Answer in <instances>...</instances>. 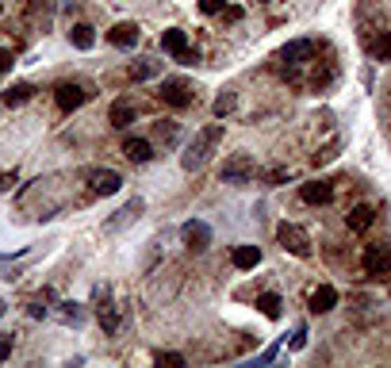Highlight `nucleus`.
I'll use <instances>...</instances> for the list:
<instances>
[{"label":"nucleus","instance_id":"nucleus-1","mask_svg":"<svg viewBox=\"0 0 391 368\" xmlns=\"http://www.w3.org/2000/svg\"><path fill=\"white\" fill-rule=\"evenodd\" d=\"M223 142V123H211V127H203L200 135L188 142V150H184V158H181V165L188 169V173H196V169L203 165V161L211 158V150Z\"/></svg>","mask_w":391,"mask_h":368},{"label":"nucleus","instance_id":"nucleus-2","mask_svg":"<svg viewBox=\"0 0 391 368\" xmlns=\"http://www.w3.org/2000/svg\"><path fill=\"white\" fill-rule=\"evenodd\" d=\"M219 177H223L226 184H249L257 177V165H254V158H249V154H234V158L223 161Z\"/></svg>","mask_w":391,"mask_h":368},{"label":"nucleus","instance_id":"nucleus-3","mask_svg":"<svg viewBox=\"0 0 391 368\" xmlns=\"http://www.w3.org/2000/svg\"><path fill=\"white\" fill-rule=\"evenodd\" d=\"M161 50H169L177 62H184V65L200 62V54L188 46V35H184V31H177V27H169L165 35H161Z\"/></svg>","mask_w":391,"mask_h":368},{"label":"nucleus","instance_id":"nucleus-4","mask_svg":"<svg viewBox=\"0 0 391 368\" xmlns=\"http://www.w3.org/2000/svg\"><path fill=\"white\" fill-rule=\"evenodd\" d=\"M276 238H280V245L288 253H296V257H307V253H311V238H307V231H303V226H296V223H280Z\"/></svg>","mask_w":391,"mask_h":368},{"label":"nucleus","instance_id":"nucleus-5","mask_svg":"<svg viewBox=\"0 0 391 368\" xmlns=\"http://www.w3.org/2000/svg\"><path fill=\"white\" fill-rule=\"evenodd\" d=\"M361 261H364V273H369V276H384V273H391V242L369 245Z\"/></svg>","mask_w":391,"mask_h":368},{"label":"nucleus","instance_id":"nucleus-6","mask_svg":"<svg viewBox=\"0 0 391 368\" xmlns=\"http://www.w3.org/2000/svg\"><path fill=\"white\" fill-rule=\"evenodd\" d=\"M88 96H92V93H88L85 85H77V81H62V85L54 88V100H58L62 111H77L81 104L88 100Z\"/></svg>","mask_w":391,"mask_h":368},{"label":"nucleus","instance_id":"nucleus-7","mask_svg":"<svg viewBox=\"0 0 391 368\" xmlns=\"http://www.w3.org/2000/svg\"><path fill=\"white\" fill-rule=\"evenodd\" d=\"M158 96L169 104V108H188V104H192V85H188V81H181V77H169V81H161Z\"/></svg>","mask_w":391,"mask_h":368},{"label":"nucleus","instance_id":"nucleus-8","mask_svg":"<svg viewBox=\"0 0 391 368\" xmlns=\"http://www.w3.org/2000/svg\"><path fill=\"white\" fill-rule=\"evenodd\" d=\"M85 181H88V188H92L96 196H111V192L123 188V177H119L116 169H88Z\"/></svg>","mask_w":391,"mask_h":368},{"label":"nucleus","instance_id":"nucleus-9","mask_svg":"<svg viewBox=\"0 0 391 368\" xmlns=\"http://www.w3.org/2000/svg\"><path fill=\"white\" fill-rule=\"evenodd\" d=\"M181 238H184L188 250H207V245H211V226L200 223V219H192V223L181 226Z\"/></svg>","mask_w":391,"mask_h":368},{"label":"nucleus","instance_id":"nucleus-10","mask_svg":"<svg viewBox=\"0 0 391 368\" xmlns=\"http://www.w3.org/2000/svg\"><path fill=\"white\" fill-rule=\"evenodd\" d=\"M311 58H315V43H307V39H296V43H288L280 50V62H288V65H303Z\"/></svg>","mask_w":391,"mask_h":368},{"label":"nucleus","instance_id":"nucleus-11","mask_svg":"<svg viewBox=\"0 0 391 368\" xmlns=\"http://www.w3.org/2000/svg\"><path fill=\"white\" fill-rule=\"evenodd\" d=\"M96 299H100V307H96V318H100V326H104L108 334H116V330H119V315H116V304L108 299V288L96 292Z\"/></svg>","mask_w":391,"mask_h":368},{"label":"nucleus","instance_id":"nucleus-12","mask_svg":"<svg viewBox=\"0 0 391 368\" xmlns=\"http://www.w3.org/2000/svg\"><path fill=\"white\" fill-rule=\"evenodd\" d=\"M123 154L135 161V165H146V161L153 158V146L146 142V138H127V142H123Z\"/></svg>","mask_w":391,"mask_h":368},{"label":"nucleus","instance_id":"nucleus-13","mask_svg":"<svg viewBox=\"0 0 391 368\" xmlns=\"http://www.w3.org/2000/svg\"><path fill=\"white\" fill-rule=\"evenodd\" d=\"M372 219H376V211H372V207H364V203H361V207H353V211L345 215V226H349L353 234H364V231L372 226Z\"/></svg>","mask_w":391,"mask_h":368},{"label":"nucleus","instance_id":"nucleus-14","mask_svg":"<svg viewBox=\"0 0 391 368\" xmlns=\"http://www.w3.org/2000/svg\"><path fill=\"white\" fill-rule=\"evenodd\" d=\"M299 196H303V203H330L334 200V188L326 184V181H311V184L299 188Z\"/></svg>","mask_w":391,"mask_h":368},{"label":"nucleus","instance_id":"nucleus-15","mask_svg":"<svg viewBox=\"0 0 391 368\" xmlns=\"http://www.w3.org/2000/svg\"><path fill=\"white\" fill-rule=\"evenodd\" d=\"M111 46H135L138 43V23H116V27L108 31Z\"/></svg>","mask_w":391,"mask_h":368},{"label":"nucleus","instance_id":"nucleus-16","mask_svg":"<svg viewBox=\"0 0 391 368\" xmlns=\"http://www.w3.org/2000/svg\"><path fill=\"white\" fill-rule=\"evenodd\" d=\"M334 307H338V292H334L330 284L315 288V296H311V311H319V315H326V311H334Z\"/></svg>","mask_w":391,"mask_h":368},{"label":"nucleus","instance_id":"nucleus-17","mask_svg":"<svg viewBox=\"0 0 391 368\" xmlns=\"http://www.w3.org/2000/svg\"><path fill=\"white\" fill-rule=\"evenodd\" d=\"M231 261H234V268H242V273H246V268H257L261 265V250H257V245H238Z\"/></svg>","mask_w":391,"mask_h":368},{"label":"nucleus","instance_id":"nucleus-18","mask_svg":"<svg viewBox=\"0 0 391 368\" xmlns=\"http://www.w3.org/2000/svg\"><path fill=\"white\" fill-rule=\"evenodd\" d=\"M108 119H111V127H119V130L130 127V123H135V104H130V100H116Z\"/></svg>","mask_w":391,"mask_h":368},{"label":"nucleus","instance_id":"nucleus-19","mask_svg":"<svg viewBox=\"0 0 391 368\" xmlns=\"http://www.w3.org/2000/svg\"><path fill=\"white\" fill-rule=\"evenodd\" d=\"M31 96H35V88H31V85H23V81H20V85L4 88V96H0V100H4L8 108H20V104H27Z\"/></svg>","mask_w":391,"mask_h":368},{"label":"nucleus","instance_id":"nucleus-20","mask_svg":"<svg viewBox=\"0 0 391 368\" xmlns=\"http://www.w3.org/2000/svg\"><path fill=\"white\" fill-rule=\"evenodd\" d=\"M138 215H142V200H130L123 211H116V219L108 223V231H119V226H127L130 219H138Z\"/></svg>","mask_w":391,"mask_h":368},{"label":"nucleus","instance_id":"nucleus-21","mask_svg":"<svg viewBox=\"0 0 391 368\" xmlns=\"http://www.w3.org/2000/svg\"><path fill=\"white\" fill-rule=\"evenodd\" d=\"M69 39H73V46H77V50H88V46L96 43V35H92V27H88V23H73Z\"/></svg>","mask_w":391,"mask_h":368},{"label":"nucleus","instance_id":"nucleus-22","mask_svg":"<svg viewBox=\"0 0 391 368\" xmlns=\"http://www.w3.org/2000/svg\"><path fill=\"white\" fill-rule=\"evenodd\" d=\"M257 307L265 318H280V296H273V292H265V296L257 299Z\"/></svg>","mask_w":391,"mask_h":368},{"label":"nucleus","instance_id":"nucleus-23","mask_svg":"<svg viewBox=\"0 0 391 368\" xmlns=\"http://www.w3.org/2000/svg\"><path fill=\"white\" fill-rule=\"evenodd\" d=\"M257 177H261L265 184H284V181H288V169H284V165H276V169H257Z\"/></svg>","mask_w":391,"mask_h":368},{"label":"nucleus","instance_id":"nucleus-24","mask_svg":"<svg viewBox=\"0 0 391 368\" xmlns=\"http://www.w3.org/2000/svg\"><path fill=\"white\" fill-rule=\"evenodd\" d=\"M372 54H376L380 62H391V31H384V35L372 43Z\"/></svg>","mask_w":391,"mask_h":368},{"label":"nucleus","instance_id":"nucleus-25","mask_svg":"<svg viewBox=\"0 0 391 368\" xmlns=\"http://www.w3.org/2000/svg\"><path fill=\"white\" fill-rule=\"evenodd\" d=\"M158 73V65L153 62H138V65H130V81H146V77H153Z\"/></svg>","mask_w":391,"mask_h":368},{"label":"nucleus","instance_id":"nucleus-26","mask_svg":"<svg viewBox=\"0 0 391 368\" xmlns=\"http://www.w3.org/2000/svg\"><path fill=\"white\" fill-rule=\"evenodd\" d=\"M231 111H234V93H223V96L215 100V116L223 119V116H231Z\"/></svg>","mask_w":391,"mask_h":368},{"label":"nucleus","instance_id":"nucleus-27","mask_svg":"<svg viewBox=\"0 0 391 368\" xmlns=\"http://www.w3.org/2000/svg\"><path fill=\"white\" fill-rule=\"evenodd\" d=\"M62 322H73V326H77L81 322V307L77 304H62Z\"/></svg>","mask_w":391,"mask_h":368},{"label":"nucleus","instance_id":"nucleus-28","mask_svg":"<svg viewBox=\"0 0 391 368\" xmlns=\"http://www.w3.org/2000/svg\"><path fill=\"white\" fill-rule=\"evenodd\" d=\"M153 361H158L161 368H165V364H169V368H181V364H184V357H181V353H158Z\"/></svg>","mask_w":391,"mask_h":368},{"label":"nucleus","instance_id":"nucleus-29","mask_svg":"<svg viewBox=\"0 0 391 368\" xmlns=\"http://www.w3.org/2000/svg\"><path fill=\"white\" fill-rule=\"evenodd\" d=\"M223 8H226V0H200V12H207V15L223 12Z\"/></svg>","mask_w":391,"mask_h":368},{"label":"nucleus","instance_id":"nucleus-30","mask_svg":"<svg viewBox=\"0 0 391 368\" xmlns=\"http://www.w3.org/2000/svg\"><path fill=\"white\" fill-rule=\"evenodd\" d=\"M158 138L173 142V138H177V123H158Z\"/></svg>","mask_w":391,"mask_h":368},{"label":"nucleus","instance_id":"nucleus-31","mask_svg":"<svg viewBox=\"0 0 391 368\" xmlns=\"http://www.w3.org/2000/svg\"><path fill=\"white\" fill-rule=\"evenodd\" d=\"M12 357V334H0V364Z\"/></svg>","mask_w":391,"mask_h":368},{"label":"nucleus","instance_id":"nucleus-32","mask_svg":"<svg viewBox=\"0 0 391 368\" xmlns=\"http://www.w3.org/2000/svg\"><path fill=\"white\" fill-rule=\"evenodd\" d=\"M12 50H0V73H8V69H12Z\"/></svg>","mask_w":391,"mask_h":368},{"label":"nucleus","instance_id":"nucleus-33","mask_svg":"<svg viewBox=\"0 0 391 368\" xmlns=\"http://www.w3.org/2000/svg\"><path fill=\"white\" fill-rule=\"evenodd\" d=\"M334 150H338V142H330L322 154H315V161H330V158H334Z\"/></svg>","mask_w":391,"mask_h":368},{"label":"nucleus","instance_id":"nucleus-34","mask_svg":"<svg viewBox=\"0 0 391 368\" xmlns=\"http://www.w3.org/2000/svg\"><path fill=\"white\" fill-rule=\"evenodd\" d=\"M303 341H307V330L299 326V330H296V338H291V349H303Z\"/></svg>","mask_w":391,"mask_h":368},{"label":"nucleus","instance_id":"nucleus-35","mask_svg":"<svg viewBox=\"0 0 391 368\" xmlns=\"http://www.w3.org/2000/svg\"><path fill=\"white\" fill-rule=\"evenodd\" d=\"M12 184H15V173H4V177H0V192H8Z\"/></svg>","mask_w":391,"mask_h":368},{"label":"nucleus","instance_id":"nucleus-36","mask_svg":"<svg viewBox=\"0 0 391 368\" xmlns=\"http://www.w3.org/2000/svg\"><path fill=\"white\" fill-rule=\"evenodd\" d=\"M223 15L234 23V20H242V8H223Z\"/></svg>","mask_w":391,"mask_h":368}]
</instances>
